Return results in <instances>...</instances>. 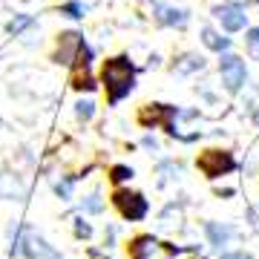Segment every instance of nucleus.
I'll return each instance as SVG.
<instances>
[{
	"mask_svg": "<svg viewBox=\"0 0 259 259\" xmlns=\"http://www.w3.org/2000/svg\"><path fill=\"white\" fill-rule=\"evenodd\" d=\"M101 81L107 87V101L110 104H118L121 98H127L133 93V87H136V69L130 64V58H124V55L110 58L104 64Z\"/></svg>",
	"mask_w": 259,
	"mask_h": 259,
	"instance_id": "nucleus-1",
	"label": "nucleus"
},
{
	"mask_svg": "<svg viewBox=\"0 0 259 259\" xmlns=\"http://www.w3.org/2000/svg\"><path fill=\"white\" fill-rule=\"evenodd\" d=\"M127 253H130V259H170V256H176V253H182V248L158 242L150 233H141V236H136L127 245Z\"/></svg>",
	"mask_w": 259,
	"mask_h": 259,
	"instance_id": "nucleus-2",
	"label": "nucleus"
},
{
	"mask_svg": "<svg viewBox=\"0 0 259 259\" xmlns=\"http://www.w3.org/2000/svg\"><path fill=\"white\" fill-rule=\"evenodd\" d=\"M196 167L207 179H219V176H228V173L236 170V158L228 150H204L202 156L196 158Z\"/></svg>",
	"mask_w": 259,
	"mask_h": 259,
	"instance_id": "nucleus-3",
	"label": "nucleus"
},
{
	"mask_svg": "<svg viewBox=\"0 0 259 259\" xmlns=\"http://www.w3.org/2000/svg\"><path fill=\"white\" fill-rule=\"evenodd\" d=\"M112 204L118 207V213L127 222H141L150 210L147 199L141 193H133V190H115V193H112Z\"/></svg>",
	"mask_w": 259,
	"mask_h": 259,
	"instance_id": "nucleus-4",
	"label": "nucleus"
},
{
	"mask_svg": "<svg viewBox=\"0 0 259 259\" xmlns=\"http://www.w3.org/2000/svg\"><path fill=\"white\" fill-rule=\"evenodd\" d=\"M12 253H23V256H29V259H61V253H58V250H52L47 242L40 239L37 233H32V231L20 233V239L15 242Z\"/></svg>",
	"mask_w": 259,
	"mask_h": 259,
	"instance_id": "nucleus-5",
	"label": "nucleus"
},
{
	"mask_svg": "<svg viewBox=\"0 0 259 259\" xmlns=\"http://www.w3.org/2000/svg\"><path fill=\"white\" fill-rule=\"evenodd\" d=\"M69 66H72V87L75 90H93L95 87V81H93V49L83 44Z\"/></svg>",
	"mask_w": 259,
	"mask_h": 259,
	"instance_id": "nucleus-6",
	"label": "nucleus"
},
{
	"mask_svg": "<svg viewBox=\"0 0 259 259\" xmlns=\"http://www.w3.org/2000/svg\"><path fill=\"white\" fill-rule=\"evenodd\" d=\"M173 115H179L176 107H167V104H147V107L139 112V121L144 124V127H150V124H161V127L170 133V136H176Z\"/></svg>",
	"mask_w": 259,
	"mask_h": 259,
	"instance_id": "nucleus-7",
	"label": "nucleus"
},
{
	"mask_svg": "<svg viewBox=\"0 0 259 259\" xmlns=\"http://www.w3.org/2000/svg\"><path fill=\"white\" fill-rule=\"evenodd\" d=\"M219 72H222V83L231 90V93H236L242 83H245V78H248V72H245V61H242L239 55H222V61H219Z\"/></svg>",
	"mask_w": 259,
	"mask_h": 259,
	"instance_id": "nucleus-8",
	"label": "nucleus"
},
{
	"mask_svg": "<svg viewBox=\"0 0 259 259\" xmlns=\"http://www.w3.org/2000/svg\"><path fill=\"white\" fill-rule=\"evenodd\" d=\"M81 47H83V37H81V35H75V32H66V35H61V40H58V52H55V61H58V64H72Z\"/></svg>",
	"mask_w": 259,
	"mask_h": 259,
	"instance_id": "nucleus-9",
	"label": "nucleus"
},
{
	"mask_svg": "<svg viewBox=\"0 0 259 259\" xmlns=\"http://www.w3.org/2000/svg\"><path fill=\"white\" fill-rule=\"evenodd\" d=\"M216 18L228 32H239L245 29V12L239 6H216Z\"/></svg>",
	"mask_w": 259,
	"mask_h": 259,
	"instance_id": "nucleus-10",
	"label": "nucleus"
},
{
	"mask_svg": "<svg viewBox=\"0 0 259 259\" xmlns=\"http://www.w3.org/2000/svg\"><path fill=\"white\" fill-rule=\"evenodd\" d=\"M207 239H210L213 248H222V245H228V239L233 236V231L228 228V225H219V222H207Z\"/></svg>",
	"mask_w": 259,
	"mask_h": 259,
	"instance_id": "nucleus-11",
	"label": "nucleus"
},
{
	"mask_svg": "<svg viewBox=\"0 0 259 259\" xmlns=\"http://www.w3.org/2000/svg\"><path fill=\"white\" fill-rule=\"evenodd\" d=\"M23 196V185L12 173H3L0 176V199H20Z\"/></svg>",
	"mask_w": 259,
	"mask_h": 259,
	"instance_id": "nucleus-12",
	"label": "nucleus"
},
{
	"mask_svg": "<svg viewBox=\"0 0 259 259\" xmlns=\"http://www.w3.org/2000/svg\"><path fill=\"white\" fill-rule=\"evenodd\" d=\"M179 75H190V72H199V69H204V58L202 55H185L179 58L176 66H173Z\"/></svg>",
	"mask_w": 259,
	"mask_h": 259,
	"instance_id": "nucleus-13",
	"label": "nucleus"
},
{
	"mask_svg": "<svg viewBox=\"0 0 259 259\" xmlns=\"http://www.w3.org/2000/svg\"><path fill=\"white\" fill-rule=\"evenodd\" d=\"M202 40H204V47L213 49V52H228V47H231V40L219 37L213 29H202Z\"/></svg>",
	"mask_w": 259,
	"mask_h": 259,
	"instance_id": "nucleus-14",
	"label": "nucleus"
},
{
	"mask_svg": "<svg viewBox=\"0 0 259 259\" xmlns=\"http://www.w3.org/2000/svg\"><path fill=\"white\" fill-rule=\"evenodd\" d=\"M158 23H167V26H185L187 12H182V9H158Z\"/></svg>",
	"mask_w": 259,
	"mask_h": 259,
	"instance_id": "nucleus-15",
	"label": "nucleus"
},
{
	"mask_svg": "<svg viewBox=\"0 0 259 259\" xmlns=\"http://www.w3.org/2000/svg\"><path fill=\"white\" fill-rule=\"evenodd\" d=\"M245 44H248L250 58H256V61H259V26H256V29H250V32H248V37H245Z\"/></svg>",
	"mask_w": 259,
	"mask_h": 259,
	"instance_id": "nucleus-16",
	"label": "nucleus"
},
{
	"mask_svg": "<svg viewBox=\"0 0 259 259\" xmlns=\"http://www.w3.org/2000/svg\"><path fill=\"white\" fill-rule=\"evenodd\" d=\"M112 182L115 185H121V182H130L133 179V167H124V164H118V167H112Z\"/></svg>",
	"mask_w": 259,
	"mask_h": 259,
	"instance_id": "nucleus-17",
	"label": "nucleus"
},
{
	"mask_svg": "<svg viewBox=\"0 0 259 259\" xmlns=\"http://www.w3.org/2000/svg\"><path fill=\"white\" fill-rule=\"evenodd\" d=\"M75 112H78V118H81V121H90V118H93V112H95V104L93 101H81Z\"/></svg>",
	"mask_w": 259,
	"mask_h": 259,
	"instance_id": "nucleus-18",
	"label": "nucleus"
},
{
	"mask_svg": "<svg viewBox=\"0 0 259 259\" xmlns=\"http://www.w3.org/2000/svg\"><path fill=\"white\" fill-rule=\"evenodd\" d=\"M75 236H78V239H90V236H93V228L83 222V219H75Z\"/></svg>",
	"mask_w": 259,
	"mask_h": 259,
	"instance_id": "nucleus-19",
	"label": "nucleus"
},
{
	"mask_svg": "<svg viewBox=\"0 0 259 259\" xmlns=\"http://www.w3.org/2000/svg\"><path fill=\"white\" fill-rule=\"evenodd\" d=\"M61 12L69 15V18H83V6L81 3H66V6H61Z\"/></svg>",
	"mask_w": 259,
	"mask_h": 259,
	"instance_id": "nucleus-20",
	"label": "nucleus"
},
{
	"mask_svg": "<svg viewBox=\"0 0 259 259\" xmlns=\"http://www.w3.org/2000/svg\"><path fill=\"white\" fill-rule=\"evenodd\" d=\"M83 207H87L90 213H98V210L104 207V204H101V199H98V193H93L90 199H87V202H83Z\"/></svg>",
	"mask_w": 259,
	"mask_h": 259,
	"instance_id": "nucleus-21",
	"label": "nucleus"
},
{
	"mask_svg": "<svg viewBox=\"0 0 259 259\" xmlns=\"http://www.w3.org/2000/svg\"><path fill=\"white\" fill-rule=\"evenodd\" d=\"M29 23H32V20H29L26 15H23V18H15V20H12V23H9V32H15V35H18L20 29H26Z\"/></svg>",
	"mask_w": 259,
	"mask_h": 259,
	"instance_id": "nucleus-22",
	"label": "nucleus"
},
{
	"mask_svg": "<svg viewBox=\"0 0 259 259\" xmlns=\"http://www.w3.org/2000/svg\"><path fill=\"white\" fill-rule=\"evenodd\" d=\"M219 259H253L250 253H245V250H233V253H222Z\"/></svg>",
	"mask_w": 259,
	"mask_h": 259,
	"instance_id": "nucleus-23",
	"label": "nucleus"
}]
</instances>
